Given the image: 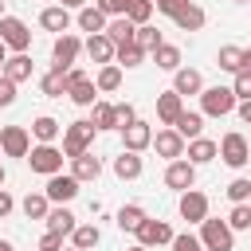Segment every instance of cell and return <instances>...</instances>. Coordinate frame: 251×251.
<instances>
[{"label":"cell","instance_id":"1","mask_svg":"<svg viewBox=\"0 0 251 251\" xmlns=\"http://www.w3.org/2000/svg\"><path fill=\"white\" fill-rule=\"evenodd\" d=\"M235 106H239V98H235L231 86H204L200 90V110L208 118H227Z\"/></svg>","mask_w":251,"mask_h":251},{"label":"cell","instance_id":"2","mask_svg":"<svg viewBox=\"0 0 251 251\" xmlns=\"http://www.w3.org/2000/svg\"><path fill=\"white\" fill-rule=\"evenodd\" d=\"M200 243H204V251H235V231H231V224L227 220H204L200 224Z\"/></svg>","mask_w":251,"mask_h":251},{"label":"cell","instance_id":"3","mask_svg":"<svg viewBox=\"0 0 251 251\" xmlns=\"http://www.w3.org/2000/svg\"><path fill=\"white\" fill-rule=\"evenodd\" d=\"M94 133H98V126H94L90 118H86V122H71V126L63 129V153H67V161L78 157V153H86L90 141H94Z\"/></svg>","mask_w":251,"mask_h":251},{"label":"cell","instance_id":"4","mask_svg":"<svg viewBox=\"0 0 251 251\" xmlns=\"http://www.w3.org/2000/svg\"><path fill=\"white\" fill-rule=\"evenodd\" d=\"M63 149H55L51 141H39V145H31V153H27V165H31V173H43V176H55V173H63Z\"/></svg>","mask_w":251,"mask_h":251},{"label":"cell","instance_id":"5","mask_svg":"<svg viewBox=\"0 0 251 251\" xmlns=\"http://www.w3.org/2000/svg\"><path fill=\"white\" fill-rule=\"evenodd\" d=\"M220 157H224V165H231V169H243L247 161H251V141L243 137V133H224L220 137Z\"/></svg>","mask_w":251,"mask_h":251},{"label":"cell","instance_id":"6","mask_svg":"<svg viewBox=\"0 0 251 251\" xmlns=\"http://www.w3.org/2000/svg\"><path fill=\"white\" fill-rule=\"evenodd\" d=\"M0 43L8 51H27L31 47V27L16 16H0Z\"/></svg>","mask_w":251,"mask_h":251},{"label":"cell","instance_id":"7","mask_svg":"<svg viewBox=\"0 0 251 251\" xmlns=\"http://www.w3.org/2000/svg\"><path fill=\"white\" fill-rule=\"evenodd\" d=\"M78 184H82V180H78L75 173H55V176H47V188H43V192H47L51 204H71V200L78 196Z\"/></svg>","mask_w":251,"mask_h":251},{"label":"cell","instance_id":"8","mask_svg":"<svg viewBox=\"0 0 251 251\" xmlns=\"http://www.w3.org/2000/svg\"><path fill=\"white\" fill-rule=\"evenodd\" d=\"M78 51H82V39H78V35H71V31H63V35L55 39V47H51V67L71 71V67H75V59H78Z\"/></svg>","mask_w":251,"mask_h":251},{"label":"cell","instance_id":"9","mask_svg":"<svg viewBox=\"0 0 251 251\" xmlns=\"http://www.w3.org/2000/svg\"><path fill=\"white\" fill-rule=\"evenodd\" d=\"M0 149H4V157H27L31 153V133L24 126H4L0 129Z\"/></svg>","mask_w":251,"mask_h":251},{"label":"cell","instance_id":"10","mask_svg":"<svg viewBox=\"0 0 251 251\" xmlns=\"http://www.w3.org/2000/svg\"><path fill=\"white\" fill-rule=\"evenodd\" d=\"M176 212H180V220H188V224H204V220H208V196L196 192V188H184Z\"/></svg>","mask_w":251,"mask_h":251},{"label":"cell","instance_id":"11","mask_svg":"<svg viewBox=\"0 0 251 251\" xmlns=\"http://www.w3.org/2000/svg\"><path fill=\"white\" fill-rule=\"evenodd\" d=\"M165 184H169V188H176V192L192 188V184H196V165H192L188 157L169 161V169H165Z\"/></svg>","mask_w":251,"mask_h":251},{"label":"cell","instance_id":"12","mask_svg":"<svg viewBox=\"0 0 251 251\" xmlns=\"http://www.w3.org/2000/svg\"><path fill=\"white\" fill-rule=\"evenodd\" d=\"M133 235H137V243H145V247H161V243H173V235H176V231H173L165 220H149V216H145V220H141V227H137Z\"/></svg>","mask_w":251,"mask_h":251},{"label":"cell","instance_id":"13","mask_svg":"<svg viewBox=\"0 0 251 251\" xmlns=\"http://www.w3.org/2000/svg\"><path fill=\"white\" fill-rule=\"evenodd\" d=\"M184 145H188V141H184L173 126H165V129H157V133H153V149H157L161 157H169V161L184 157Z\"/></svg>","mask_w":251,"mask_h":251},{"label":"cell","instance_id":"14","mask_svg":"<svg viewBox=\"0 0 251 251\" xmlns=\"http://www.w3.org/2000/svg\"><path fill=\"white\" fill-rule=\"evenodd\" d=\"M122 145L129 149V153H141V149H149L153 145V129H149V122H129L126 129H122Z\"/></svg>","mask_w":251,"mask_h":251},{"label":"cell","instance_id":"15","mask_svg":"<svg viewBox=\"0 0 251 251\" xmlns=\"http://www.w3.org/2000/svg\"><path fill=\"white\" fill-rule=\"evenodd\" d=\"M82 47H86V55H90V63H98V67H102V63H114V55H118V43H114V39H110L106 31H98V35H90V39H86Z\"/></svg>","mask_w":251,"mask_h":251},{"label":"cell","instance_id":"16","mask_svg":"<svg viewBox=\"0 0 251 251\" xmlns=\"http://www.w3.org/2000/svg\"><path fill=\"white\" fill-rule=\"evenodd\" d=\"M184 153H188L192 165H208V161L220 157V141H212V137H192V141L184 145Z\"/></svg>","mask_w":251,"mask_h":251},{"label":"cell","instance_id":"17","mask_svg":"<svg viewBox=\"0 0 251 251\" xmlns=\"http://www.w3.org/2000/svg\"><path fill=\"white\" fill-rule=\"evenodd\" d=\"M31 71H35V63H31V55H27V51H12V55H8V63H4V75H8L12 82H27V78H31Z\"/></svg>","mask_w":251,"mask_h":251},{"label":"cell","instance_id":"18","mask_svg":"<svg viewBox=\"0 0 251 251\" xmlns=\"http://www.w3.org/2000/svg\"><path fill=\"white\" fill-rule=\"evenodd\" d=\"M173 90H176L180 98H188V94H200V90H204V78H200V71H192V67H180V71H173Z\"/></svg>","mask_w":251,"mask_h":251},{"label":"cell","instance_id":"19","mask_svg":"<svg viewBox=\"0 0 251 251\" xmlns=\"http://www.w3.org/2000/svg\"><path fill=\"white\" fill-rule=\"evenodd\" d=\"M180 114H184V98H180L176 90H169V94L157 98V118H161V126H176Z\"/></svg>","mask_w":251,"mask_h":251},{"label":"cell","instance_id":"20","mask_svg":"<svg viewBox=\"0 0 251 251\" xmlns=\"http://www.w3.org/2000/svg\"><path fill=\"white\" fill-rule=\"evenodd\" d=\"M71 173H75V176H78L82 184H86V180H98V176H102V161H98V157H94V153L86 149V153L71 157Z\"/></svg>","mask_w":251,"mask_h":251},{"label":"cell","instance_id":"21","mask_svg":"<svg viewBox=\"0 0 251 251\" xmlns=\"http://www.w3.org/2000/svg\"><path fill=\"white\" fill-rule=\"evenodd\" d=\"M98 94H102V90H98V82H94L90 75H82L78 82H71V94H67V98H71L75 106H94V102H98Z\"/></svg>","mask_w":251,"mask_h":251},{"label":"cell","instance_id":"22","mask_svg":"<svg viewBox=\"0 0 251 251\" xmlns=\"http://www.w3.org/2000/svg\"><path fill=\"white\" fill-rule=\"evenodd\" d=\"M204 20H208V16H204V8H200V4H192V0L173 16V24H176L180 31H200V27H204Z\"/></svg>","mask_w":251,"mask_h":251},{"label":"cell","instance_id":"23","mask_svg":"<svg viewBox=\"0 0 251 251\" xmlns=\"http://www.w3.org/2000/svg\"><path fill=\"white\" fill-rule=\"evenodd\" d=\"M39 24H43L47 31H59V35H63V31L71 27V8L51 4V8H43V12H39Z\"/></svg>","mask_w":251,"mask_h":251},{"label":"cell","instance_id":"24","mask_svg":"<svg viewBox=\"0 0 251 251\" xmlns=\"http://www.w3.org/2000/svg\"><path fill=\"white\" fill-rule=\"evenodd\" d=\"M82 31H90V35H98V31H106V12L98 8V4H86V8H78V20H75Z\"/></svg>","mask_w":251,"mask_h":251},{"label":"cell","instance_id":"25","mask_svg":"<svg viewBox=\"0 0 251 251\" xmlns=\"http://www.w3.org/2000/svg\"><path fill=\"white\" fill-rule=\"evenodd\" d=\"M43 94H47V98H63V94H71V71L51 67V71L43 75Z\"/></svg>","mask_w":251,"mask_h":251},{"label":"cell","instance_id":"26","mask_svg":"<svg viewBox=\"0 0 251 251\" xmlns=\"http://www.w3.org/2000/svg\"><path fill=\"white\" fill-rule=\"evenodd\" d=\"M106 35L122 47V43H133V35H137V24L129 20V16H114L110 24H106Z\"/></svg>","mask_w":251,"mask_h":251},{"label":"cell","instance_id":"27","mask_svg":"<svg viewBox=\"0 0 251 251\" xmlns=\"http://www.w3.org/2000/svg\"><path fill=\"white\" fill-rule=\"evenodd\" d=\"M114 176L118 180H137L141 176V157L129 153V149H122V157H114Z\"/></svg>","mask_w":251,"mask_h":251},{"label":"cell","instance_id":"28","mask_svg":"<svg viewBox=\"0 0 251 251\" xmlns=\"http://www.w3.org/2000/svg\"><path fill=\"white\" fill-rule=\"evenodd\" d=\"M20 212H24L27 220H47V212H51L47 192H27V196L20 200Z\"/></svg>","mask_w":251,"mask_h":251},{"label":"cell","instance_id":"29","mask_svg":"<svg viewBox=\"0 0 251 251\" xmlns=\"http://www.w3.org/2000/svg\"><path fill=\"white\" fill-rule=\"evenodd\" d=\"M75 227H78V224H75V212H71V208H63V204H59V208H51V212H47V231L71 235Z\"/></svg>","mask_w":251,"mask_h":251},{"label":"cell","instance_id":"30","mask_svg":"<svg viewBox=\"0 0 251 251\" xmlns=\"http://www.w3.org/2000/svg\"><path fill=\"white\" fill-rule=\"evenodd\" d=\"M90 110H94L90 122H94L98 129H118V110H114V102H102V98H98Z\"/></svg>","mask_w":251,"mask_h":251},{"label":"cell","instance_id":"31","mask_svg":"<svg viewBox=\"0 0 251 251\" xmlns=\"http://www.w3.org/2000/svg\"><path fill=\"white\" fill-rule=\"evenodd\" d=\"M184 141H192V137H200V129H204V114H192V110H184L180 118H176V126H173Z\"/></svg>","mask_w":251,"mask_h":251},{"label":"cell","instance_id":"32","mask_svg":"<svg viewBox=\"0 0 251 251\" xmlns=\"http://www.w3.org/2000/svg\"><path fill=\"white\" fill-rule=\"evenodd\" d=\"M133 43H137L145 55H153V51H157L165 39H161V31H157L153 24H137V35H133Z\"/></svg>","mask_w":251,"mask_h":251},{"label":"cell","instance_id":"33","mask_svg":"<svg viewBox=\"0 0 251 251\" xmlns=\"http://www.w3.org/2000/svg\"><path fill=\"white\" fill-rule=\"evenodd\" d=\"M216 67L220 71H231V75H239L243 71V47H220V55H216Z\"/></svg>","mask_w":251,"mask_h":251},{"label":"cell","instance_id":"34","mask_svg":"<svg viewBox=\"0 0 251 251\" xmlns=\"http://www.w3.org/2000/svg\"><path fill=\"white\" fill-rule=\"evenodd\" d=\"M94 82H98V90H102V94L118 90V86H122V67H118V63H102V67H98V78H94Z\"/></svg>","mask_w":251,"mask_h":251},{"label":"cell","instance_id":"35","mask_svg":"<svg viewBox=\"0 0 251 251\" xmlns=\"http://www.w3.org/2000/svg\"><path fill=\"white\" fill-rule=\"evenodd\" d=\"M71 239H75V247H78V251H90V247H98L102 231H98V224H78V227L71 231Z\"/></svg>","mask_w":251,"mask_h":251},{"label":"cell","instance_id":"36","mask_svg":"<svg viewBox=\"0 0 251 251\" xmlns=\"http://www.w3.org/2000/svg\"><path fill=\"white\" fill-rule=\"evenodd\" d=\"M153 63H157L161 71H180V47H173V43H161V47L153 51Z\"/></svg>","mask_w":251,"mask_h":251},{"label":"cell","instance_id":"37","mask_svg":"<svg viewBox=\"0 0 251 251\" xmlns=\"http://www.w3.org/2000/svg\"><path fill=\"white\" fill-rule=\"evenodd\" d=\"M141 220H145V208H141V204H126V208H118V227H122V231H137Z\"/></svg>","mask_w":251,"mask_h":251},{"label":"cell","instance_id":"38","mask_svg":"<svg viewBox=\"0 0 251 251\" xmlns=\"http://www.w3.org/2000/svg\"><path fill=\"white\" fill-rule=\"evenodd\" d=\"M59 129H63V126H59L55 118H47V114L31 122V133H35V141H55V137H59Z\"/></svg>","mask_w":251,"mask_h":251},{"label":"cell","instance_id":"39","mask_svg":"<svg viewBox=\"0 0 251 251\" xmlns=\"http://www.w3.org/2000/svg\"><path fill=\"white\" fill-rule=\"evenodd\" d=\"M114 59H118V67H141V63H145V51H141L137 43H122Z\"/></svg>","mask_w":251,"mask_h":251},{"label":"cell","instance_id":"40","mask_svg":"<svg viewBox=\"0 0 251 251\" xmlns=\"http://www.w3.org/2000/svg\"><path fill=\"white\" fill-rule=\"evenodd\" d=\"M227 200H231V204H247V200H251V180H247V176H235V180L227 184Z\"/></svg>","mask_w":251,"mask_h":251},{"label":"cell","instance_id":"41","mask_svg":"<svg viewBox=\"0 0 251 251\" xmlns=\"http://www.w3.org/2000/svg\"><path fill=\"white\" fill-rule=\"evenodd\" d=\"M153 0H129V8H126V16L133 20V24H149V16H153Z\"/></svg>","mask_w":251,"mask_h":251},{"label":"cell","instance_id":"42","mask_svg":"<svg viewBox=\"0 0 251 251\" xmlns=\"http://www.w3.org/2000/svg\"><path fill=\"white\" fill-rule=\"evenodd\" d=\"M227 224H231V231H247L251 227V204H235L231 216H227Z\"/></svg>","mask_w":251,"mask_h":251},{"label":"cell","instance_id":"43","mask_svg":"<svg viewBox=\"0 0 251 251\" xmlns=\"http://www.w3.org/2000/svg\"><path fill=\"white\" fill-rule=\"evenodd\" d=\"M231 90H235V98H239V102H251V71H239V75H235V82H231Z\"/></svg>","mask_w":251,"mask_h":251},{"label":"cell","instance_id":"44","mask_svg":"<svg viewBox=\"0 0 251 251\" xmlns=\"http://www.w3.org/2000/svg\"><path fill=\"white\" fill-rule=\"evenodd\" d=\"M173 251H204V243H200V235H173V243H169Z\"/></svg>","mask_w":251,"mask_h":251},{"label":"cell","instance_id":"45","mask_svg":"<svg viewBox=\"0 0 251 251\" xmlns=\"http://www.w3.org/2000/svg\"><path fill=\"white\" fill-rule=\"evenodd\" d=\"M16 86H20V82H12L8 75H0V110L16 102Z\"/></svg>","mask_w":251,"mask_h":251},{"label":"cell","instance_id":"46","mask_svg":"<svg viewBox=\"0 0 251 251\" xmlns=\"http://www.w3.org/2000/svg\"><path fill=\"white\" fill-rule=\"evenodd\" d=\"M114 110H118V129H126L129 122H137V110H133V102H118Z\"/></svg>","mask_w":251,"mask_h":251},{"label":"cell","instance_id":"47","mask_svg":"<svg viewBox=\"0 0 251 251\" xmlns=\"http://www.w3.org/2000/svg\"><path fill=\"white\" fill-rule=\"evenodd\" d=\"M98 8H102L106 16H126V8H129V0H98Z\"/></svg>","mask_w":251,"mask_h":251},{"label":"cell","instance_id":"48","mask_svg":"<svg viewBox=\"0 0 251 251\" xmlns=\"http://www.w3.org/2000/svg\"><path fill=\"white\" fill-rule=\"evenodd\" d=\"M39 251H63V235H59V231H47V235L39 239Z\"/></svg>","mask_w":251,"mask_h":251},{"label":"cell","instance_id":"49","mask_svg":"<svg viewBox=\"0 0 251 251\" xmlns=\"http://www.w3.org/2000/svg\"><path fill=\"white\" fill-rule=\"evenodd\" d=\"M153 4H157V12H165V16H176V12H180L188 0H153Z\"/></svg>","mask_w":251,"mask_h":251},{"label":"cell","instance_id":"50","mask_svg":"<svg viewBox=\"0 0 251 251\" xmlns=\"http://www.w3.org/2000/svg\"><path fill=\"white\" fill-rule=\"evenodd\" d=\"M12 208H16V200H12V196L0 188V220H4V216H12Z\"/></svg>","mask_w":251,"mask_h":251},{"label":"cell","instance_id":"51","mask_svg":"<svg viewBox=\"0 0 251 251\" xmlns=\"http://www.w3.org/2000/svg\"><path fill=\"white\" fill-rule=\"evenodd\" d=\"M235 110H239V118H243V122H247V126H251V102H239V106H235Z\"/></svg>","mask_w":251,"mask_h":251},{"label":"cell","instance_id":"52","mask_svg":"<svg viewBox=\"0 0 251 251\" xmlns=\"http://www.w3.org/2000/svg\"><path fill=\"white\" fill-rule=\"evenodd\" d=\"M63 8H86V0H59Z\"/></svg>","mask_w":251,"mask_h":251},{"label":"cell","instance_id":"53","mask_svg":"<svg viewBox=\"0 0 251 251\" xmlns=\"http://www.w3.org/2000/svg\"><path fill=\"white\" fill-rule=\"evenodd\" d=\"M243 71H251V47H243Z\"/></svg>","mask_w":251,"mask_h":251},{"label":"cell","instance_id":"54","mask_svg":"<svg viewBox=\"0 0 251 251\" xmlns=\"http://www.w3.org/2000/svg\"><path fill=\"white\" fill-rule=\"evenodd\" d=\"M4 63H8V47L0 43V75H4Z\"/></svg>","mask_w":251,"mask_h":251},{"label":"cell","instance_id":"55","mask_svg":"<svg viewBox=\"0 0 251 251\" xmlns=\"http://www.w3.org/2000/svg\"><path fill=\"white\" fill-rule=\"evenodd\" d=\"M0 251H16V247H12V243H8V239H0Z\"/></svg>","mask_w":251,"mask_h":251},{"label":"cell","instance_id":"56","mask_svg":"<svg viewBox=\"0 0 251 251\" xmlns=\"http://www.w3.org/2000/svg\"><path fill=\"white\" fill-rule=\"evenodd\" d=\"M129 251H153V247H145V243H137V247H129Z\"/></svg>","mask_w":251,"mask_h":251},{"label":"cell","instance_id":"57","mask_svg":"<svg viewBox=\"0 0 251 251\" xmlns=\"http://www.w3.org/2000/svg\"><path fill=\"white\" fill-rule=\"evenodd\" d=\"M4 176H8V173H4V165H0V188H4Z\"/></svg>","mask_w":251,"mask_h":251},{"label":"cell","instance_id":"58","mask_svg":"<svg viewBox=\"0 0 251 251\" xmlns=\"http://www.w3.org/2000/svg\"><path fill=\"white\" fill-rule=\"evenodd\" d=\"M0 16H4V0H0Z\"/></svg>","mask_w":251,"mask_h":251},{"label":"cell","instance_id":"59","mask_svg":"<svg viewBox=\"0 0 251 251\" xmlns=\"http://www.w3.org/2000/svg\"><path fill=\"white\" fill-rule=\"evenodd\" d=\"M63 251H78V247H63Z\"/></svg>","mask_w":251,"mask_h":251},{"label":"cell","instance_id":"60","mask_svg":"<svg viewBox=\"0 0 251 251\" xmlns=\"http://www.w3.org/2000/svg\"><path fill=\"white\" fill-rule=\"evenodd\" d=\"M235 4H247V0H235Z\"/></svg>","mask_w":251,"mask_h":251},{"label":"cell","instance_id":"61","mask_svg":"<svg viewBox=\"0 0 251 251\" xmlns=\"http://www.w3.org/2000/svg\"><path fill=\"white\" fill-rule=\"evenodd\" d=\"M0 157H4V149H0Z\"/></svg>","mask_w":251,"mask_h":251},{"label":"cell","instance_id":"62","mask_svg":"<svg viewBox=\"0 0 251 251\" xmlns=\"http://www.w3.org/2000/svg\"><path fill=\"white\" fill-rule=\"evenodd\" d=\"M35 251H39V247H35Z\"/></svg>","mask_w":251,"mask_h":251}]
</instances>
